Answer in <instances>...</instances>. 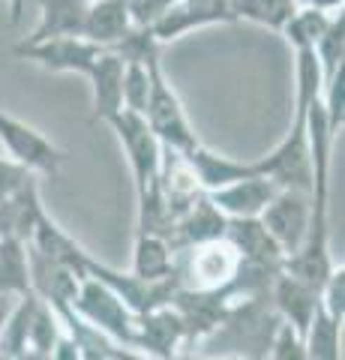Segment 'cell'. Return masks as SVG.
I'll return each instance as SVG.
<instances>
[{
    "label": "cell",
    "instance_id": "cell-29",
    "mask_svg": "<svg viewBox=\"0 0 345 360\" xmlns=\"http://www.w3.org/2000/svg\"><path fill=\"white\" fill-rule=\"evenodd\" d=\"M297 9H318V13H342L345 0H292Z\"/></svg>",
    "mask_w": 345,
    "mask_h": 360
},
{
    "label": "cell",
    "instance_id": "cell-11",
    "mask_svg": "<svg viewBox=\"0 0 345 360\" xmlns=\"http://www.w3.org/2000/svg\"><path fill=\"white\" fill-rule=\"evenodd\" d=\"M226 240L235 246L240 255V264L264 270V274H282L285 255L273 243V238L264 231V225L259 219H228Z\"/></svg>",
    "mask_w": 345,
    "mask_h": 360
},
{
    "label": "cell",
    "instance_id": "cell-17",
    "mask_svg": "<svg viewBox=\"0 0 345 360\" xmlns=\"http://www.w3.org/2000/svg\"><path fill=\"white\" fill-rule=\"evenodd\" d=\"M91 0H39V21L25 42L82 37Z\"/></svg>",
    "mask_w": 345,
    "mask_h": 360
},
{
    "label": "cell",
    "instance_id": "cell-2",
    "mask_svg": "<svg viewBox=\"0 0 345 360\" xmlns=\"http://www.w3.org/2000/svg\"><path fill=\"white\" fill-rule=\"evenodd\" d=\"M70 312L82 324H87L91 330H96L99 336H105V340H111V342L126 345V348H132V342H136L138 315L132 312L108 285H103L93 276L82 279Z\"/></svg>",
    "mask_w": 345,
    "mask_h": 360
},
{
    "label": "cell",
    "instance_id": "cell-32",
    "mask_svg": "<svg viewBox=\"0 0 345 360\" xmlns=\"http://www.w3.org/2000/svg\"><path fill=\"white\" fill-rule=\"evenodd\" d=\"M9 307H13V300H4V297H0V330H4V321H6Z\"/></svg>",
    "mask_w": 345,
    "mask_h": 360
},
{
    "label": "cell",
    "instance_id": "cell-21",
    "mask_svg": "<svg viewBox=\"0 0 345 360\" xmlns=\"http://www.w3.org/2000/svg\"><path fill=\"white\" fill-rule=\"evenodd\" d=\"M304 348L309 360H342V324L318 307L304 333Z\"/></svg>",
    "mask_w": 345,
    "mask_h": 360
},
{
    "label": "cell",
    "instance_id": "cell-4",
    "mask_svg": "<svg viewBox=\"0 0 345 360\" xmlns=\"http://www.w3.org/2000/svg\"><path fill=\"white\" fill-rule=\"evenodd\" d=\"M240 270V255L226 238L202 246H189L174 255V276L183 291L214 295L235 283Z\"/></svg>",
    "mask_w": 345,
    "mask_h": 360
},
{
    "label": "cell",
    "instance_id": "cell-16",
    "mask_svg": "<svg viewBox=\"0 0 345 360\" xmlns=\"http://www.w3.org/2000/svg\"><path fill=\"white\" fill-rule=\"evenodd\" d=\"M132 30L136 27H132V18L126 13L124 0H91L84 30H82V37L87 42L99 45L103 51H111V49H117Z\"/></svg>",
    "mask_w": 345,
    "mask_h": 360
},
{
    "label": "cell",
    "instance_id": "cell-27",
    "mask_svg": "<svg viewBox=\"0 0 345 360\" xmlns=\"http://www.w3.org/2000/svg\"><path fill=\"white\" fill-rule=\"evenodd\" d=\"M39 184V177L13 162L9 156H0V205H6L9 198H15L18 193H25L27 186Z\"/></svg>",
    "mask_w": 345,
    "mask_h": 360
},
{
    "label": "cell",
    "instance_id": "cell-23",
    "mask_svg": "<svg viewBox=\"0 0 345 360\" xmlns=\"http://www.w3.org/2000/svg\"><path fill=\"white\" fill-rule=\"evenodd\" d=\"M333 15H337V13H333ZM333 15L330 13H318V9H294V15L285 21V27L280 33H282L285 42L292 45L294 51L315 49V42L321 39V33L327 30Z\"/></svg>",
    "mask_w": 345,
    "mask_h": 360
},
{
    "label": "cell",
    "instance_id": "cell-31",
    "mask_svg": "<svg viewBox=\"0 0 345 360\" xmlns=\"http://www.w3.org/2000/svg\"><path fill=\"white\" fill-rule=\"evenodd\" d=\"M174 360H247V357H237V354H231V357H193V354H181Z\"/></svg>",
    "mask_w": 345,
    "mask_h": 360
},
{
    "label": "cell",
    "instance_id": "cell-7",
    "mask_svg": "<svg viewBox=\"0 0 345 360\" xmlns=\"http://www.w3.org/2000/svg\"><path fill=\"white\" fill-rule=\"evenodd\" d=\"M108 127L117 132V139L129 156V168H132V177H136V193H144V189L160 177L165 148L157 141V135L150 132L144 117L132 115V111H117V115L108 120Z\"/></svg>",
    "mask_w": 345,
    "mask_h": 360
},
{
    "label": "cell",
    "instance_id": "cell-25",
    "mask_svg": "<svg viewBox=\"0 0 345 360\" xmlns=\"http://www.w3.org/2000/svg\"><path fill=\"white\" fill-rule=\"evenodd\" d=\"M150 58H153V54H150ZM148 96H150L148 60H144V63L124 60V84H120V103H124V111L144 115V108H148Z\"/></svg>",
    "mask_w": 345,
    "mask_h": 360
},
{
    "label": "cell",
    "instance_id": "cell-20",
    "mask_svg": "<svg viewBox=\"0 0 345 360\" xmlns=\"http://www.w3.org/2000/svg\"><path fill=\"white\" fill-rule=\"evenodd\" d=\"M33 295L27 243L15 238H0V297L18 300Z\"/></svg>",
    "mask_w": 345,
    "mask_h": 360
},
{
    "label": "cell",
    "instance_id": "cell-13",
    "mask_svg": "<svg viewBox=\"0 0 345 360\" xmlns=\"http://www.w3.org/2000/svg\"><path fill=\"white\" fill-rule=\"evenodd\" d=\"M183 156H186V162H189V168H193V174H195L204 195L219 193V189L237 184V180H247V177L259 174V165L255 162L231 160V156H222L216 150L204 148V144H198V148H193Z\"/></svg>",
    "mask_w": 345,
    "mask_h": 360
},
{
    "label": "cell",
    "instance_id": "cell-10",
    "mask_svg": "<svg viewBox=\"0 0 345 360\" xmlns=\"http://www.w3.org/2000/svg\"><path fill=\"white\" fill-rule=\"evenodd\" d=\"M226 21H231L228 0H174L150 27V33L157 42H171L195 27L226 25Z\"/></svg>",
    "mask_w": 345,
    "mask_h": 360
},
{
    "label": "cell",
    "instance_id": "cell-28",
    "mask_svg": "<svg viewBox=\"0 0 345 360\" xmlns=\"http://www.w3.org/2000/svg\"><path fill=\"white\" fill-rule=\"evenodd\" d=\"M267 360H309L306 357V348L304 340L288 328V324H276V330L267 342Z\"/></svg>",
    "mask_w": 345,
    "mask_h": 360
},
{
    "label": "cell",
    "instance_id": "cell-26",
    "mask_svg": "<svg viewBox=\"0 0 345 360\" xmlns=\"http://www.w3.org/2000/svg\"><path fill=\"white\" fill-rule=\"evenodd\" d=\"M318 307L325 309L333 321H345V267L337 264L325 279V285L318 291Z\"/></svg>",
    "mask_w": 345,
    "mask_h": 360
},
{
    "label": "cell",
    "instance_id": "cell-18",
    "mask_svg": "<svg viewBox=\"0 0 345 360\" xmlns=\"http://www.w3.org/2000/svg\"><path fill=\"white\" fill-rule=\"evenodd\" d=\"M87 82L93 84V120L108 123L117 111H124L120 103V84H124V60L115 51H103L93 63Z\"/></svg>",
    "mask_w": 345,
    "mask_h": 360
},
{
    "label": "cell",
    "instance_id": "cell-5",
    "mask_svg": "<svg viewBox=\"0 0 345 360\" xmlns=\"http://www.w3.org/2000/svg\"><path fill=\"white\" fill-rule=\"evenodd\" d=\"M0 144H4L6 156L21 168H27L33 174H58L66 160V153L54 141H48L39 129H33L30 123L6 115L0 108Z\"/></svg>",
    "mask_w": 345,
    "mask_h": 360
},
{
    "label": "cell",
    "instance_id": "cell-22",
    "mask_svg": "<svg viewBox=\"0 0 345 360\" xmlns=\"http://www.w3.org/2000/svg\"><path fill=\"white\" fill-rule=\"evenodd\" d=\"M294 4L292 0H228V13L231 21H252V25H261L267 30L280 33L285 27V21L294 15Z\"/></svg>",
    "mask_w": 345,
    "mask_h": 360
},
{
    "label": "cell",
    "instance_id": "cell-14",
    "mask_svg": "<svg viewBox=\"0 0 345 360\" xmlns=\"http://www.w3.org/2000/svg\"><path fill=\"white\" fill-rule=\"evenodd\" d=\"M280 193L271 180L255 174L247 180H237L219 193H210L207 198L214 201V207L222 213L226 219H259L261 210L271 205V198Z\"/></svg>",
    "mask_w": 345,
    "mask_h": 360
},
{
    "label": "cell",
    "instance_id": "cell-19",
    "mask_svg": "<svg viewBox=\"0 0 345 360\" xmlns=\"http://www.w3.org/2000/svg\"><path fill=\"white\" fill-rule=\"evenodd\" d=\"M174 250L169 240L153 238V234H136V246H132V267L129 274L148 283H160V279L174 276Z\"/></svg>",
    "mask_w": 345,
    "mask_h": 360
},
{
    "label": "cell",
    "instance_id": "cell-24",
    "mask_svg": "<svg viewBox=\"0 0 345 360\" xmlns=\"http://www.w3.org/2000/svg\"><path fill=\"white\" fill-rule=\"evenodd\" d=\"M313 51H315V60L321 66L325 82L337 70H342V66H345V15L342 13L333 15V21L327 25V30L321 33V39L315 42Z\"/></svg>",
    "mask_w": 345,
    "mask_h": 360
},
{
    "label": "cell",
    "instance_id": "cell-9",
    "mask_svg": "<svg viewBox=\"0 0 345 360\" xmlns=\"http://www.w3.org/2000/svg\"><path fill=\"white\" fill-rule=\"evenodd\" d=\"M183 345H186V328L171 303L148 315H138L136 342H132L136 352L157 357V360H174L183 354Z\"/></svg>",
    "mask_w": 345,
    "mask_h": 360
},
{
    "label": "cell",
    "instance_id": "cell-12",
    "mask_svg": "<svg viewBox=\"0 0 345 360\" xmlns=\"http://www.w3.org/2000/svg\"><path fill=\"white\" fill-rule=\"evenodd\" d=\"M267 295H271V300H273L276 319H280L282 324H288V328L304 340L309 321H313V315L318 309V291L313 285L300 283V279H294V276H288L282 270V274L273 276Z\"/></svg>",
    "mask_w": 345,
    "mask_h": 360
},
{
    "label": "cell",
    "instance_id": "cell-15",
    "mask_svg": "<svg viewBox=\"0 0 345 360\" xmlns=\"http://www.w3.org/2000/svg\"><path fill=\"white\" fill-rule=\"evenodd\" d=\"M228 231V219L214 207V201L207 195H202L189 210H183L174 222V231H171V250L181 252L189 250V246H202L210 240H222Z\"/></svg>",
    "mask_w": 345,
    "mask_h": 360
},
{
    "label": "cell",
    "instance_id": "cell-30",
    "mask_svg": "<svg viewBox=\"0 0 345 360\" xmlns=\"http://www.w3.org/2000/svg\"><path fill=\"white\" fill-rule=\"evenodd\" d=\"M6 4H9V25H18L21 9H25V0H6Z\"/></svg>",
    "mask_w": 345,
    "mask_h": 360
},
{
    "label": "cell",
    "instance_id": "cell-6",
    "mask_svg": "<svg viewBox=\"0 0 345 360\" xmlns=\"http://www.w3.org/2000/svg\"><path fill=\"white\" fill-rule=\"evenodd\" d=\"M309 219H313V195L297 193V189H280L259 217L264 231L273 238L285 258H292L304 246Z\"/></svg>",
    "mask_w": 345,
    "mask_h": 360
},
{
    "label": "cell",
    "instance_id": "cell-3",
    "mask_svg": "<svg viewBox=\"0 0 345 360\" xmlns=\"http://www.w3.org/2000/svg\"><path fill=\"white\" fill-rule=\"evenodd\" d=\"M313 105H294L292 127L282 141L264 156L255 160L259 174L267 177L276 189H297L313 195V160H309V139H306V111Z\"/></svg>",
    "mask_w": 345,
    "mask_h": 360
},
{
    "label": "cell",
    "instance_id": "cell-1",
    "mask_svg": "<svg viewBox=\"0 0 345 360\" xmlns=\"http://www.w3.org/2000/svg\"><path fill=\"white\" fill-rule=\"evenodd\" d=\"M148 72H150V96H148V108H144V123L150 127V132L157 135V141L165 150L174 153H189L198 148V135L189 123L181 96L174 94V87L169 84V78L162 72L160 54L148 58Z\"/></svg>",
    "mask_w": 345,
    "mask_h": 360
},
{
    "label": "cell",
    "instance_id": "cell-8",
    "mask_svg": "<svg viewBox=\"0 0 345 360\" xmlns=\"http://www.w3.org/2000/svg\"><path fill=\"white\" fill-rule=\"evenodd\" d=\"M15 54L21 60H30L48 72H75L87 78L103 49L87 42L84 37H58V39H42V42L21 39L15 45Z\"/></svg>",
    "mask_w": 345,
    "mask_h": 360
}]
</instances>
